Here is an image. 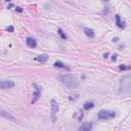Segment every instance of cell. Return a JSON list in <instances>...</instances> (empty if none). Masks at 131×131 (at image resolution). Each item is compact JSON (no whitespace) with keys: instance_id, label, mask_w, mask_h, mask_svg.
<instances>
[{"instance_id":"ba28073f","label":"cell","mask_w":131,"mask_h":131,"mask_svg":"<svg viewBox=\"0 0 131 131\" xmlns=\"http://www.w3.org/2000/svg\"><path fill=\"white\" fill-rule=\"evenodd\" d=\"M0 114H1V116H2V117L6 118V119H8V120L15 121V118H14L12 115H10L9 113H7V112H5V111H3V110H1V111H0Z\"/></svg>"},{"instance_id":"d6986e66","label":"cell","mask_w":131,"mask_h":131,"mask_svg":"<svg viewBox=\"0 0 131 131\" xmlns=\"http://www.w3.org/2000/svg\"><path fill=\"white\" fill-rule=\"evenodd\" d=\"M113 61H116L117 60V55H113V59H112Z\"/></svg>"},{"instance_id":"30bf717a","label":"cell","mask_w":131,"mask_h":131,"mask_svg":"<svg viewBox=\"0 0 131 131\" xmlns=\"http://www.w3.org/2000/svg\"><path fill=\"white\" fill-rule=\"evenodd\" d=\"M116 25L118 26L119 28H121V29H124L125 28V23L121 21V17H120L119 14L116 15Z\"/></svg>"},{"instance_id":"7a4b0ae2","label":"cell","mask_w":131,"mask_h":131,"mask_svg":"<svg viewBox=\"0 0 131 131\" xmlns=\"http://www.w3.org/2000/svg\"><path fill=\"white\" fill-rule=\"evenodd\" d=\"M129 90H131V74L123 76L120 80V91L127 92Z\"/></svg>"},{"instance_id":"277c9868","label":"cell","mask_w":131,"mask_h":131,"mask_svg":"<svg viewBox=\"0 0 131 131\" xmlns=\"http://www.w3.org/2000/svg\"><path fill=\"white\" fill-rule=\"evenodd\" d=\"M50 103H51V119H52V122H54L55 114L59 112V103L57 102L55 99H51Z\"/></svg>"},{"instance_id":"52a82bcc","label":"cell","mask_w":131,"mask_h":131,"mask_svg":"<svg viewBox=\"0 0 131 131\" xmlns=\"http://www.w3.org/2000/svg\"><path fill=\"white\" fill-rule=\"evenodd\" d=\"M26 43H27V45H28L29 47H31V48H34V47H36V45H37L36 40L33 39V38H31V37H28L27 39H26Z\"/></svg>"},{"instance_id":"9c48e42d","label":"cell","mask_w":131,"mask_h":131,"mask_svg":"<svg viewBox=\"0 0 131 131\" xmlns=\"http://www.w3.org/2000/svg\"><path fill=\"white\" fill-rule=\"evenodd\" d=\"M91 128H92V124L91 123H84L83 125H81L79 127V130L80 131H89Z\"/></svg>"},{"instance_id":"5b68a950","label":"cell","mask_w":131,"mask_h":131,"mask_svg":"<svg viewBox=\"0 0 131 131\" xmlns=\"http://www.w3.org/2000/svg\"><path fill=\"white\" fill-rule=\"evenodd\" d=\"M34 87H35V91H34V95H33V99H32V103H35L38 98L40 97L41 95V87L38 86L37 84H34Z\"/></svg>"},{"instance_id":"e0dca14e","label":"cell","mask_w":131,"mask_h":131,"mask_svg":"<svg viewBox=\"0 0 131 131\" xmlns=\"http://www.w3.org/2000/svg\"><path fill=\"white\" fill-rule=\"evenodd\" d=\"M6 31H8V32H13V27H12V26H9V27L6 28Z\"/></svg>"},{"instance_id":"4fadbf2b","label":"cell","mask_w":131,"mask_h":131,"mask_svg":"<svg viewBox=\"0 0 131 131\" xmlns=\"http://www.w3.org/2000/svg\"><path fill=\"white\" fill-rule=\"evenodd\" d=\"M93 107H94V103H93L92 101H87V102H85V103L83 104L84 110H89V109H92Z\"/></svg>"},{"instance_id":"6da1fadb","label":"cell","mask_w":131,"mask_h":131,"mask_svg":"<svg viewBox=\"0 0 131 131\" xmlns=\"http://www.w3.org/2000/svg\"><path fill=\"white\" fill-rule=\"evenodd\" d=\"M61 80L63 82V84L69 88H75L78 86V81L77 79L72 76V75H69V74H66V75H63L61 76Z\"/></svg>"},{"instance_id":"8992f818","label":"cell","mask_w":131,"mask_h":131,"mask_svg":"<svg viewBox=\"0 0 131 131\" xmlns=\"http://www.w3.org/2000/svg\"><path fill=\"white\" fill-rule=\"evenodd\" d=\"M14 85H15L14 82L9 81V80H3V81H1V83H0L1 89H9V88L14 87Z\"/></svg>"},{"instance_id":"ac0fdd59","label":"cell","mask_w":131,"mask_h":131,"mask_svg":"<svg viewBox=\"0 0 131 131\" xmlns=\"http://www.w3.org/2000/svg\"><path fill=\"white\" fill-rule=\"evenodd\" d=\"M15 10H16V11H18V12H22V11H23L22 7H18V6H17V7H15Z\"/></svg>"},{"instance_id":"7c38bea8","label":"cell","mask_w":131,"mask_h":131,"mask_svg":"<svg viewBox=\"0 0 131 131\" xmlns=\"http://www.w3.org/2000/svg\"><path fill=\"white\" fill-rule=\"evenodd\" d=\"M47 60H48V55L47 54H41L38 58H36V61H38L40 63H45Z\"/></svg>"},{"instance_id":"3957f363","label":"cell","mask_w":131,"mask_h":131,"mask_svg":"<svg viewBox=\"0 0 131 131\" xmlns=\"http://www.w3.org/2000/svg\"><path fill=\"white\" fill-rule=\"evenodd\" d=\"M116 117V113L115 112H109V111H100L97 114V118L98 120H108L111 118H115Z\"/></svg>"},{"instance_id":"ffe728a7","label":"cell","mask_w":131,"mask_h":131,"mask_svg":"<svg viewBox=\"0 0 131 131\" xmlns=\"http://www.w3.org/2000/svg\"><path fill=\"white\" fill-rule=\"evenodd\" d=\"M101 1H104V2H108L109 0H101Z\"/></svg>"},{"instance_id":"8fae6325","label":"cell","mask_w":131,"mask_h":131,"mask_svg":"<svg viewBox=\"0 0 131 131\" xmlns=\"http://www.w3.org/2000/svg\"><path fill=\"white\" fill-rule=\"evenodd\" d=\"M84 30V33L88 36V37H90V38H93L94 37V31L92 30V29H89V28H84L83 29Z\"/></svg>"},{"instance_id":"9a60e30c","label":"cell","mask_w":131,"mask_h":131,"mask_svg":"<svg viewBox=\"0 0 131 131\" xmlns=\"http://www.w3.org/2000/svg\"><path fill=\"white\" fill-rule=\"evenodd\" d=\"M58 32H59V34H60V36H61V37H62L63 39H67V36H66V34L64 33V31H63V30H62L61 28H60V29L58 30Z\"/></svg>"},{"instance_id":"5bb4252c","label":"cell","mask_w":131,"mask_h":131,"mask_svg":"<svg viewBox=\"0 0 131 131\" xmlns=\"http://www.w3.org/2000/svg\"><path fill=\"white\" fill-rule=\"evenodd\" d=\"M55 68H63V69H67V70H70L68 67H66V65H64L62 62H55L54 65H53Z\"/></svg>"},{"instance_id":"2e32d148","label":"cell","mask_w":131,"mask_h":131,"mask_svg":"<svg viewBox=\"0 0 131 131\" xmlns=\"http://www.w3.org/2000/svg\"><path fill=\"white\" fill-rule=\"evenodd\" d=\"M120 70H130L131 69V66H125V65H121L119 67Z\"/></svg>"},{"instance_id":"44dd1931","label":"cell","mask_w":131,"mask_h":131,"mask_svg":"<svg viewBox=\"0 0 131 131\" xmlns=\"http://www.w3.org/2000/svg\"><path fill=\"white\" fill-rule=\"evenodd\" d=\"M5 1H10V0H5Z\"/></svg>"}]
</instances>
